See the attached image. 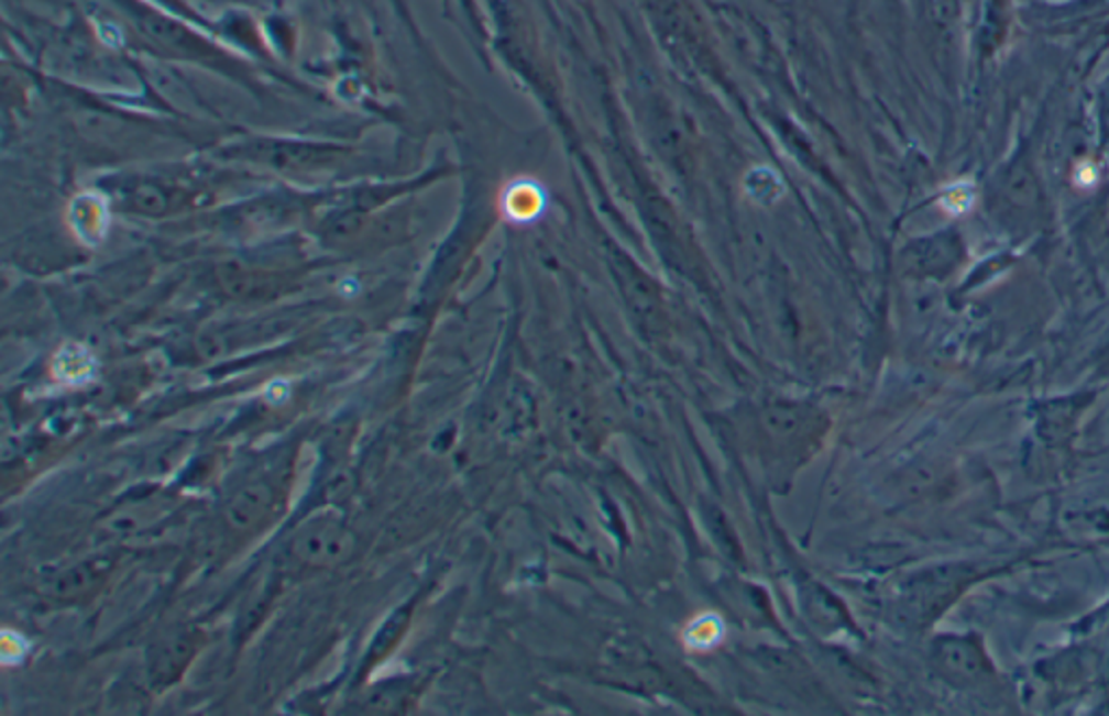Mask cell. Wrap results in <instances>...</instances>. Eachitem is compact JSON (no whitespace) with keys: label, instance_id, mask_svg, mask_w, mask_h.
<instances>
[{"label":"cell","instance_id":"cell-1","mask_svg":"<svg viewBox=\"0 0 1109 716\" xmlns=\"http://www.w3.org/2000/svg\"><path fill=\"white\" fill-rule=\"evenodd\" d=\"M347 537L349 535L339 521L317 518L299 530L295 539V554L310 565H330L345 557Z\"/></svg>","mask_w":1109,"mask_h":716}]
</instances>
